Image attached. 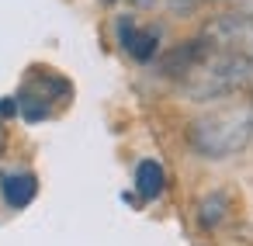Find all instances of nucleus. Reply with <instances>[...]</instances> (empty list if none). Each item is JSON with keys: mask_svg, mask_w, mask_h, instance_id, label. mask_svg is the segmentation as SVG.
Segmentation results:
<instances>
[{"mask_svg": "<svg viewBox=\"0 0 253 246\" xmlns=\"http://www.w3.org/2000/svg\"><path fill=\"white\" fill-rule=\"evenodd\" d=\"M253 142V108L225 104L191 122L187 146L201 160H229Z\"/></svg>", "mask_w": 253, "mask_h": 246, "instance_id": "f257e3e1", "label": "nucleus"}, {"mask_svg": "<svg viewBox=\"0 0 253 246\" xmlns=\"http://www.w3.org/2000/svg\"><path fill=\"white\" fill-rule=\"evenodd\" d=\"M18 101V115L32 125L49 122L52 115H59L70 101H73V83L56 73L52 66H32L28 77L21 80V90L14 94Z\"/></svg>", "mask_w": 253, "mask_h": 246, "instance_id": "f03ea898", "label": "nucleus"}, {"mask_svg": "<svg viewBox=\"0 0 253 246\" xmlns=\"http://www.w3.org/2000/svg\"><path fill=\"white\" fill-rule=\"evenodd\" d=\"M115 35H118V45H122L135 63H149V59L156 56V49H160V35L149 32V28H139L132 14H125V18L115 21Z\"/></svg>", "mask_w": 253, "mask_h": 246, "instance_id": "7ed1b4c3", "label": "nucleus"}, {"mask_svg": "<svg viewBox=\"0 0 253 246\" xmlns=\"http://www.w3.org/2000/svg\"><path fill=\"white\" fill-rule=\"evenodd\" d=\"M39 194V177L32 170H7L4 177H0V198H4L7 208L21 211L35 201Z\"/></svg>", "mask_w": 253, "mask_h": 246, "instance_id": "20e7f679", "label": "nucleus"}, {"mask_svg": "<svg viewBox=\"0 0 253 246\" xmlns=\"http://www.w3.org/2000/svg\"><path fill=\"white\" fill-rule=\"evenodd\" d=\"M163 187H167V170H163V163L142 160V163L135 166V191H139V198H142V201H156V198L163 194Z\"/></svg>", "mask_w": 253, "mask_h": 246, "instance_id": "39448f33", "label": "nucleus"}, {"mask_svg": "<svg viewBox=\"0 0 253 246\" xmlns=\"http://www.w3.org/2000/svg\"><path fill=\"white\" fill-rule=\"evenodd\" d=\"M225 194L222 191H211L208 198H201V208H198V222L205 225V229H215L222 218H225Z\"/></svg>", "mask_w": 253, "mask_h": 246, "instance_id": "423d86ee", "label": "nucleus"}, {"mask_svg": "<svg viewBox=\"0 0 253 246\" xmlns=\"http://www.w3.org/2000/svg\"><path fill=\"white\" fill-rule=\"evenodd\" d=\"M7 153V118L0 115V156Z\"/></svg>", "mask_w": 253, "mask_h": 246, "instance_id": "0eeeda50", "label": "nucleus"}, {"mask_svg": "<svg viewBox=\"0 0 253 246\" xmlns=\"http://www.w3.org/2000/svg\"><path fill=\"white\" fill-rule=\"evenodd\" d=\"M135 4H139V7H149V4H156V0H135Z\"/></svg>", "mask_w": 253, "mask_h": 246, "instance_id": "6e6552de", "label": "nucleus"}, {"mask_svg": "<svg viewBox=\"0 0 253 246\" xmlns=\"http://www.w3.org/2000/svg\"><path fill=\"white\" fill-rule=\"evenodd\" d=\"M101 4H115V0H101Z\"/></svg>", "mask_w": 253, "mask_h": 246, "instance_id": "1a4fd4ad", "label": "nucleus"}]
</instances>
